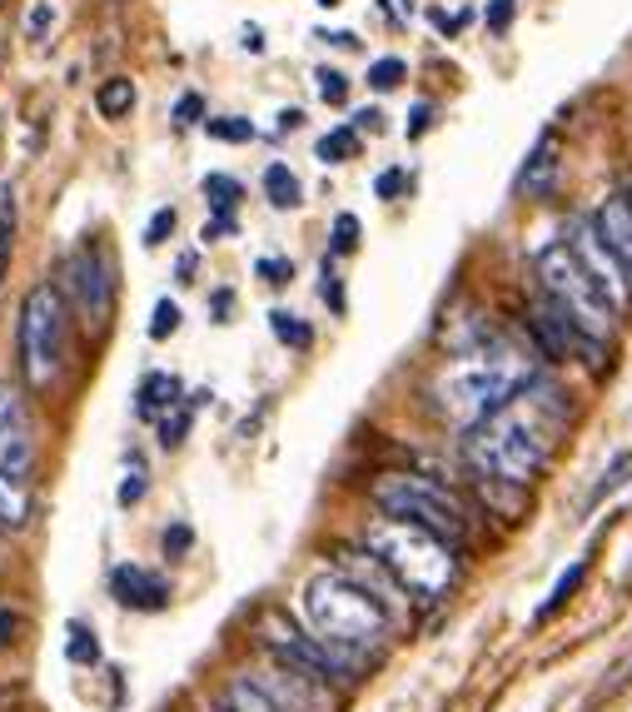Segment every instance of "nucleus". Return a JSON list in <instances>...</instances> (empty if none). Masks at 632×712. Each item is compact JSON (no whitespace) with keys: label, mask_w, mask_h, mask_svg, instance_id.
I'll list each match as a JSON object with an SVG mask.
<instances>
[{"label":"nucleus","mask_w":632,"mask_h":712,"mask_svg":"<svg viewBox=\"0 0 632 712\" xmlns=\"http://www.w3.org/2000/svg\"><path fill=\"white\" fill-rule=\"evenodd\" d=\"M568 419H573L568 394L553 378L538 374L518 399H508L504 409L463 429V459L478 478H508V484L528 488L548 468Z\"/></svg>","instance_id":"obj_1"},{"label":"nucleus","mask_w":632,"mask_h":712,"mask_svg":"<svg viewBox=\"0 0 632 712\" xmlns=\"http://www.w3.org/2000/svg\"><path fill=\"white\" fill-rule=\"evenodd\" d=\"M538 378V349H518L508 339H483L478 349H463L453 364H443L429 384V404L439 419L473 429L508 399H518Z\"/></svg>","instance_id":"obj_2"},{"label":"nucleus","mask_w":632,"mask_h":712,"mask_svg":"<svg viewBox=\"0 0 632 712\" xmlns=\"http://www.w3.org/2000/svg\"><path fill=\"white\" fill-rule=\"evenodd\" d=\"M304 618H309L314 637H324L343 663H354V673L369 668V653L384 647L388 628H394V618L343 573H314L304 583Z\"/></svg>","instance_id":"obj_3"},{"label":"nucleus","mask_w":632,"mask_h":712,"mask_svg":"<svg viewBox=\"0 0 632 712\" xmlns=\"http://www.w3.org/2000/svg\"><path fill=\"white\" fill-rule=\"evenodd\" d=\"M364 549L418 598H443L459 573L453 543H443L439 533L418 529V523H404V518H374L364 529Z\"/></svg>","instance_id":"obj_4"},{"label":"nucleus","mask_w":632,"mask_h":712,"mask_svg":"<svg viewBox=\"0 0 632 712\" xmlns=\"http://www.w3.org/2000/svg\"><path fill=\"white\" fill-rule=\"evenodd\" d=\"M65 324H70V304L55 290V280H41L31 294L21 300V324H15V344H21V378L31 394L60 378V359H65Z\"/></svg>","instance_id":"obj_5"},{"label":"nucleus","mask_w":632,"mask_h":712,"mask_svg":"<svg viewBox=\"0 0 632 712\" xmlns=\"http://www.w3.org/2000/svg\"><path fill=\"white\" fill-rule=\"evenodd\" d=\"M533 274H538V290H543V300H553L557 309L568 314V319L578 324V329H583L588 339L608 344L618 309H612V304L602 300V290L588 280V270H583L578 255H573V249L563 245V239H553V245L538 249Z\"/></svg>","instance_id":"obj_6"},{"label":"nucleus","mask_w":632,"mask_h":712,"mask_svg":"<svg viewBox=\"0 0 632 712\" xmlns=\"http://www.w3.org/2000/svg\"><path fill=\"white\" fill-rule=\"evenodd\" d=\"M374 504L384 518H404V523H418V529L439 533L443 543L459 549L463 533H469V513L463 504L429 474H384L374 484Z\"/></svg>","instance_id":"obj_7"},{"label":"nucleus","mask_w":632,"mask_h":712,"mask_svg":"<svg viewBox=\"0 0 632 712\" xmlns=\"http://www.w3.org/2000/svg\"><path fill=\"white\" fill-rule=\"evenodd\" d=\"M55 290L65 294V304L76 309V319H86L90 329H105L110 309H115V264L100 245H76L55 270Z\"/></svg>","instance_id":"obj_8"},{"label":"nucleus","mask_w":632,"mask_h":712,"mask_svg":"<svg viewBox=\"0 0 632 712\" xmlns=\"http://www.w3.org/2000/svg\"><path fill=\"white\" fill-rule=\"evenodd\" d=\"M259 637H264V647L279 658V668L300 673V678L319 682V688H329V682H354L359 678L354 663H343L339 653L324 643V637H304L284 613H264V618H259Z\"/></svg>","instance_id":"obj_9"},{"label":"nucleus","mask_w":632,"mask_h":712,"mask_svg":"<svg viewBox=\"0 0 632 712\" xmlns=\"http://www.w3.org/2000/svg\"><path fill=\"white\" fill-rule=\"evenodd\" d=\"M563 245H568L573 255H578V264L588 270V280L602 290V300H608L618 314L628 309V304H632V280H628V270H622V259L608 249L602 229L592 225V219L578 215V219L568 225V239H563Z\"/></svg>","instance_id":"obj_10"},{"label":"nucleus","mask_w":632,"mask_h":712,"mask_svg":"<svg viewBox=\"0 0 632 712\" xmlns=\"http://www.w3.org/2000/svg\"><path fill=\"white\" fill-rule=\"evenodd\" d=\"M0 474L21 478V484L35 474V423L25 394L11 384H0Z\"/></svg>","instance_id":"obj_11"},{"label":"nucleus","mask_w":632,"mask_h":712,"mask_svg":"<svg viewBox=\"0 0 632 712\" xmlns=\"http://www.w3.org/2000/svg\"><path fill=\"white\" fill-rule=\"evenodd\" d=\"M339 573H343V578H354L359 588H364V594L374 598V603L384 608L388 618H404V613H408V588H404V583H398L394 573H388L369 549L339 553Z\"/></svg>","instance_id":"obj_12"},{"label":"nucleus","mask_w":632,"mask_h":712,"mask_svg":"<svg viewBox=\"0 0 632 712\" xmlns=\"http://www.w3.org/2000/svg\"><path fill=\"white\" fill-rule=\"evenodd\" d=\"M110 594L120 608H135V613H160L170 608V578L155 568H139V563H120L110 573Z\"/></svg>","instance_id":"obj_13"},{"label":"nucleus","mask_w":632,"mask_h":712,"mask_svg":"<svg viewBox=\"0 0 632 712\" xmlns=\"http://www.w3.org/2000/svg\"><path fill=\"white\" fill-rule=\"evenodd\" d=\"M592 225L602 229V239H608V249L622 259V270H628V280H632V205H628V200H622V190L602 200V205H598V215H592Z\"/></svg>","instance_id":"obj_14"},{"label":"nucleus","mask_w":632,"mask_h":712,"mask_svg":"<svg viewBox=\"0 0 632 712\" xmlns=\"http://www.w3.org/2000/svg\"><path fill=\"white\" fill-rule=\"evenodd\" d=\"M557 184V140L553 135H543L538 140V150L523 160V170H518V194H528V200H548Z\"/></svg>","instance_id":"obj_15"},{"label":"nucleus","mask_w":632,"mask_h":712,"mask_svg":"<svg viewBox=\"0 0 632 712\" xmlns=\"http://www.w3.org/2000/svg\"><path fill=\"white\" fill-rule=\"evenodd\" d=\"M184 404V384L174 374H145L139 378V394H135V414L139 419L160 423L170 409H180Z\"/></svg>","instance_id":"obj_16"},{"label":"nucleus","mask_w":632,"mask_h":712,"mask_svg":"<svg viewBox=\"0 0 632 712\" xmlns=\"http://www.w3.org/2000/svg\"><path fill=\"white\" fill-rule=\"evenodd\" d=\"M210 712H284V708H279V702L269 698V692L259 688L255 678H229L225 688L215 692Z\"/></svg>","instance_id":"obj_17"},{"label":"nucleus","mask_w":632,"mask_h":712,"mask_svg":"<svg viewBox=\"0 0 632 712\" xmlns=\"http://www.w3.org/2000/svg\"><path fill=\"white\" fill-rule=\"evenodd\" d=\"M264 200L274 210H300L304 205V184H300V174L290 170V165H264Z\"/></svg>","instance_id":"obj_18"},{"label":"nucleus","mask_w":632,"mask_h":712,"mask_svg":"<svg viewBox=\"0 0 632 712\" xmlns=\"http://www.w3.org/2000/svg\"><path fill=\"white\" fill-rule=\"evenodd\" d=\"M95 110H100L105 120L129 115V110H135V80H125V76L100 80V90H95Z\"/></svg>","instance_id":"obj_19"},{"label":"nucleus","mask_w":632,"mask_h":712,"mask_svg":"<svg viewBox=\"0 0 632 712\" xmlns=\"http://www.w3.org/2000/svg\"><path fill=\"white\" fill-rule=\"evenodd\" d=\"M31 518V494H25L21 478L0 474V529H21Z\"/></svg>","instance_id":"obj_20"},{"label":"nucleus","mask_w":632,"mask_h":712,"mask_svg":"<svg viewBox=\"0 0 632 712\" xmlns=\"http://www.w3.org/2000/svg\"><path fill=\"white\" fill-rule=\"evenodd\" d=\"M478 494L488 498V504L498 508V513H508V518H518L523 513V484H508V478H478Z\"/></svg>","instance_id":"obj_21"},{"label":"nucleus","mask_w":632,"mask_h":712,"mask_svg":"<svg viewBox=\"0 0 632 712\" xmlns=\"http://www.w3.org/2000/svg\"><path fill=\"white\" fill-rule=\"evenodd\" d=\"M145 494H150V468H145V459H139V453H129V459H125V478H120L115 498H120V508H135Z\"/></svg>","instance_id":"obj_22"},{"label":"nucleus","mask_w":632,"mask_h":712,"mask_svg":"<svg viewBox=\"0 0 632 712\" xmlns=\"http://www.w3.org/2000/svg\"><path fill=\"white\" fill-rule=\"evenodd\" d=\"M359 155V129L354 125H334L329 135L319 140V160L324 165H343V160H354Z\"/></svg>","instance_id":"obj_23"},{"label":"nucleus","mask_w":632,"mask_h":712,"mask_svg":"<svg viewBox=\"0 0 632 712\" xmlns=\"http://www.w3.org/2000/svg\"><path fill=\"white\" fill-rule=\"evenodd\" d=\"M269 329H274L279 344H290V349H309L314 344V329L300 319V314H290V309H274V314H269Z\"/></svg>","instance_id":"obj_24"},{"label":"nucleus","mask_w":632,"mask_h":712,"mask_svg":"<svg viewBox=\"0 0 632 712\" xmlns=\"http://www.w3.org/2000/svg\"><path fill=\"white\" fill-rule=\"evenodd\" d=\"M583 578H588V558H578V563H573V568H568V573H563V578L553 583V594H548V603H543V608H538V613H533L538 623H543V618H553L557 608L568 603V598L578 594V583H583Z\"/></svg>","instance_id":"obj_25"},{"label":"nucleus","mask_w":632,"mask_h":712,"mask_svg":"<svg viewBox=\"0 0 632 712\" xmlns=\"http://www.w3.org/2000/svg\"><path fill=\"white\" fill-rule=\"evenodd\" d=\"M200 399H204V394H194V399H184L180 409H170V414H165V419H160V443H165V449H180V443L190 439L194 404H200Z\"/></svg>","instance_id":"obj_26"},{"label":"nucleus","mask_w":632,"mask_h":712,"mask_svg":"<svg viewBox=\"0 0 632 712\" xmlns=\"http://www.w3.org/2000/svg\"><path fill=\"white\" fill-rule=\"evenodd\" d=\"M204 135H210V140L245 145V140H255V125H249L245 115H215V120H204Z\"/></svg>","instance_id":"obj_27"},{"label":"nucleus","mask_w":632,"mask_h":712,"mask_svg":"<svg viewBox=\"0 0 632 712\" xmlns=\"http://www.w3.org/2000/svg\"><path fill=\"white\" fill-rule=\"evenodd\" d=\"M65 658H70V663H80V668H90V663H100L95 628H86V623H70V643H65Z\"/></svg>","instance_id":"obj_28"},{"label":"nucleus","mask_w":632,"mask_h":712,"mask_svg":"<svg viewBox=\"0 0 632 712\" xmlns=\"http://www.w3.org/2000/svg\"><path fill=\"white\" fill-rule=\"evenodd\" d=\"M200 190H204V200H210L219 215H229V210H235V200H239V180H235V174H204Z\"/></svg>","instance_id":"obj_29"},{"label":"nucleus","mask_w":632,"mask_h":712,"mask_svg":"<svg viewBox=\"0 0 632 712\" xmlns=\"http://www.w3.org/2000/svg\"><path fill=\"white\" fill-rule=\"evenodd\" d=\"M632 478V453H612V464L602 468V478H598V488L588 494V504H602V498L612 494V488H622Z\"/></svg>","instance_id":"obj_30"},{"label":"nucleus","mask_w":632,"mask_h":712,"mask_svg":"<svg viewBox=\"0 0 632 712\" xmlns=\"http://www.w3.org/2000/svg\"><path fill=\"white\" fill-rule=\"evenodd\" d=\"M404 76H408V65L398 60V55H384V60L369 65V86L374 90H398L404 86Z\"/></svg>","instance_id":"obj_31"},{"label":"nucleus","mask_w":632,"mask_h":712,"mask_svg":"<svg viewBox=\"0 0 632 712\" xmlns=\"http://www.w3.org/2000/svg\"><path fill=\"white\" fill-rule=\"evenodd\" d=\"M314 80H319V100H324V105H343V100H349V76H343V70H329V65H324Z\"/></svg>","instance_id":"obj_32"},{"label":"nucleus","mask_w":632,"mask_h":712,"mask_svg":"<svg viewBox=\"0 0 632 712\" xmlns=\"http://www.w3.org/2000/svg\"><path fill=\"white\" fill-rule=\"evenodd\" d=\"M174 329H180V304L160 300V304H155V319H150V339H170Z\"/></svg>","instance_id":"obj_33"},{"label":"nucleus","mask_w":632,"mask_h":712,"mask_svg":"<svg viewBox=\"0 0 632 712\" xmlns=\"http://www.w3.org/2000/svg\"><path fill=\"white\" fill-rule=\"evenodd\" d=\"M160 549H165V558H184V553L194 549V533H190V523H170V529L160 533Z\"/></svg>","instance_id":"obj_34"},{"label":"nucleus","mask_w":632,"mask_h":712,"mask_svg":"<svg viewBox=\"0 0 632 712\" xmlns=\"http://www.w3.org/2000/svg\"><path fill=\"white\" fill-rule=\"evenodd\" d=\"M354 245H359V219H354V215H339V219H334L329 249H334V255H349Z\"/></svg>","instance_id":"obj_35"},{"label":"nucleus","mask_w":632,"mask_h":712,"mask_svg":"<svg viewBox=\"0 0 632 712\" xmlns=\"http://www.w3.org/2000/svg\"><path fill=\"white\" fill-rule=\"evenodd\" d=\"M319 300L329 304L334 314H343V284H339V274H334L329 259H324V270H319Z\"/></svg>","instance_id":"obj_36"},{"label":"nucleus","mask_w":632,"mask_h":712,"mask_svg":"<svg viewBox=\"0 0 632 712\" xmlns=\"http://www.w3.org/2000/svg\"><path fill=\"white\" fill-rule=\"evenodd\" d=\"M514 15H518V0H488L483 21H488V31H494V35H504L508 25H514Z\"/></svg>","instance_id":"obj_37"},{"label":"nucleus","mask_w":632,"mask_h":712,"mask_svg":"<svg viewBox=\"0 0 632 712\" xmlns=\"http://www.w3.org/2000/svg\"><path fill=\"white\" fill-rule=\"evenodd\" d=\"M174 235V210H155L150 215V225H145V249H155V245H165V239Z\"/></svg>","instance_id":"obj_38"},{"label":"nucleus","mask_w":632,"mask_h":712,"mask_svg":"<svg viewBox=\"0 0 632 712\" xmlns=\"http://www.w3.org/2000/svg\"><path fill=\"white\" fill-rule=\"evenodd\" d=\"M259 274H264L269 284H290L294 280V264H290V259H259Z\"/></svg>","instance_id":"obj_39"},{"label":"nucleus","mask_w":632,"mask_h":712,"mask_svg":"<svg viewBox=\"0 0 632 712\" xmlns=\"http://www.w3.org/2000/svg\"><path fill=\"white\" fill-rule=\"evenodd\" d=\"M433 125V105H429V100H418V105H414V115H408V135H414V140H418V135H424V129H429Z\"/></svg>","instance_id":"obj_40"},{"label":"nucleus","mask_w":632,"mask_h":712,"mask_svg":"<svg viewBox=\"0 0 632 712\" xmlns=\"http://www.w3.org/2000/svg\"><path fill=\"white\" fill-rule=\"evenodd\" d=\"M200 115H204V100L200 95H180V105H174V120H180V125H194Z\"/></svg>","instance_id":"obj_41"},{"label":"nucleus","mask_w":632,"mask_h":712,"mask_svg":"<svg viewBox=\"0 0 632 712\" xmlns=\"http://www.w3.org/2000/svg\"><path fill=\"white\" fill-rule=\"evenodd\" d=\"M404 180H408L404 170H384V174H379V184H374V190H379V200H394V194L404 190Z\"/></svg>","instance_id":"obj_42"},{"label":"nucleus","mask_w":632,"mask_h":712,"mask_svg":"<svg viewBox=\"0 0 632 712\" xmlns=\"http://www.w3.org/2000/svg\"><path fill=\"white\" fill-rule=\"evenodd\" d=\"M55 21V11H50V5H45V0H41V5H35V11H31V41H41V35H45V25H50Z\"/></svg>","instance_id":"obj_43"},{"label":"nucleus","mask_w":632,"mask_h":712,"mask_svg":"<svg viewBox=\"0 0 632 712\" xmlns=\"http://www.w3.org/2000/svg\"><path fill=\"white\" fill-rule=\"evenodd\" d=\"M15 633H21V618H15L11 608H0V647L15 643Z\"/></svg>","instance_id":"obj_44"},{"label":"nucleus","mask_w":632,"mask_h":712,"mask_svg":"<svg viewBox=\"0 0 632 712\" xmlns=\"http://www.w3.org/2000/svg\"><path fill=\"white\" fill-rule=\"evenodd\" d=\"M239 45H245V50H264V31H259V25H245V31H239Z\"/></svg>","instance_id":"obj_45"},{"label":"nucleus","mask_w":632,"mask_h":712,"mask_svg":"<svg viewBox=\"0 0 632 712\" xmlns=\"http://www.w3.org/2000/svg\"><path fill=\"white\" fill-rule=\"evenodd\" d=\"M319 41L339 45V50H354V45H359V35H354V31H334V35H319Z\"/></svg>","instance_id":"obj_46"},{"label":"nucleus","mask_w":632,"mask_h":712,"mask_svg":"<svg viewBox=\"0 0 632 712\" xmlns=\"http://www.w3.org/2000/svg\"><path fill=\"white\" fill-rule=\"evenodd\" d=\"M304 125V110H279V129H300Z\"/></svg>","instance_id":"obj_47"},{"label":"nucleus","mask_w":632,"mask_h":712,"mask_svg":"<svg viewBox=\"0 0 632 712\" xmlns=\"http://www.w3.org/2000/svg\"><path fill=\"white\" fill-rule=\"evenodd\" d=\"M379 120H384L379 110H359V115H354V129H379Z\"/></svg>","instance_id":"obj_48"},{"label":"nucleus","mask_w":632,"mask_h":712,"mask_svg":"<svg viewBox=\"0 0 632 712\" xmlns=\"http://www.w3.org/2000/svg\"><path fill=\"white\" fill-rule=\"evenodd\" d=\"M622 200H628V205H632V174H628V184H622Z\"/></svg>","instance_id":"obj_49"}]
</instances>
